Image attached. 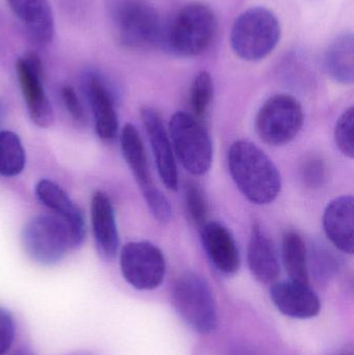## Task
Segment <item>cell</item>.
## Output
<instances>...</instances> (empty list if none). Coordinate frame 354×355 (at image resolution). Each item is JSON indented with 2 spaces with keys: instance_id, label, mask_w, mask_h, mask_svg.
Wrapping results in <instances>:
<instances>
[{
  "instance_id": "6da1fadb",
  "label": "cell",
  "mask_w": 354,
  "mask_h": 355,
  "mask_svg": "<svg viewBox=\"0 0 354 355\" xmlns=\"http://www.w3.org/2000/svg\"><path fill=\"white\" fill-rule=\"evenodd\" d=\"M229 172L241 193L256 205L274 202L282 178L276 164L251 141H236L228 152Z\"/></svg>"
},
{
  "instance_id": "7a4b0ae2",
  "label": "cell",
  "mask_w": 354,
  "mask_h": 355,
  "mask_svg": "<svg viewBox=\"0 0 354 355\" xmlns=\"http://www.w3.org/2000/svg\"><path fill=\"white\" fill-rule=\"evenodd\" d=\"M218 18L202 2L183 6L163 28L161 43L175 55L193 58L209 49L218 33Z\"/></svg>"
},
{
  "instance_id": "3957f363",
  "label": "cell",
  "mask_w": 354,
  "mask_h": 355,
  "mask_svg": "<svg viewBox=\"0 0 354 355\" xmlns=\"http://www.w3.org/2000/svg\"><path fill=\"white\" fill-rule=\"evenodd\" d=\"M280 37V22L276 15L258 6L245 10L235 20L231 46L241 60L255 62L272 53Z\"/></svg>"
},
{
  "instance_id": "277c9868",
  "label": "cell",
  "mask_w": 354,
  "mask_h": 355,
  "mask_svg": "<svg viewBox=\"0 0 354 355\" xmlns=\"http://www.w3.org/2000/svg\"><path fill=\"white\" fill-rule=\"evenodd\" d=\"M172 302L179 316L195 331L210 334L218 324V309L207 281L197 273L181 275L172 289Z\"/></svg>"
},
{
  "instance_id": "5b68a950",
  "label": "cell",
  "mask_w": 354,
  "mask_h": 355,
  "mask_svg": "<svg viewBox=\"0 0 354 355\" xmlns=\"http://www.w3.org/2000/svg\"><path fill=\"white\" fill-rule=\"evenodd\" d=\"M168 137L175 156L187 172L202 176L210 170L213 149L203 123L186 112H176L170 119Z\"/></svg>"
},
{
  "instance_id": "8992f818",
  "label": "cell",
  "mask_w": 354,
  "mask_h": 355,
  "mask_svg": "<svg viewBox=\"0 0 354 355\" xmlns=\"http://www.w3.org/2000/svg\"><path fill=\"white\" fill-rule=\"evenodd\" d=\"M21 240L26 254L41 265L57 264L72 248L68 227L55 215L29 219L23 227Z\"/></svg>"
},
{
  "instance_id": "52a82bcc",
  "label": "cell",
  "mask_w": 354,
  "mask_h": 355,
  "mask_svg": "<svg viewBox=\"0 0 354 355\" xmlns=\"http://www.w3.org/2000/svg\"><path fill=\"white\" fill-rule=\"evenodd\" d=\"M121 148L145 204L156 220L166 223L172 218V207L163 192L154 184L141 135L132 124L125 125L121 135Z\"/></svg>"
},
{
  "instance_id": "ba28073f",
  "label": "cell",
  "mask_w": 354,
  "mask_h": 355,
  "mask_svg": "<svg viewBox=\"0 0 354 355\" xmlns=\"http://www.w3.org/2000/svg\"><path fill=\"white\" fill-rule=\"evenodd\" d=\"M303 110L292 96L278 94L263 104L256 116V131L264 143L283 146L290 143L301 130Z\"/></svg>"
},
{
  "instance_id": "9c48e42d",
  "label": "cell",
  "mask_w": 354,
  "mask_h": 355,
  "mask_svg": "<svg viewBox=\"0 0 354 355\" xmlns=\"http://www.w3.org/2000/svg\"><path fill=\"white\" fill-rule=\"evenodd\" d=\"M118 37L125 47L148 49L161 43L163 26L153 6L141 0H126L116 12Z\"/></svg>"
},
{
  "instance_id": "30bf717a",
  "label": "cell",
  "mask_w": 354,
  "mask_h": 355,
  "mask_svg": "<svg viewBox=\"0 0 354 355\" xmlns=\"http://www.w3.org/2000/svg\"><path fill=\"white\" fill-rule=\"evenodd\" d=\"M120 265L125 281L141 291L156 289L166 277V258L151 242L127 243L121 252Z\"/></svg>"
},
{
  "instance_id": "8fae6325",
  "label": "cell",
  "mask_w": 354,
  "mask_h": 355,
  "mask_svg": "<svg viewBox=\"0 0 354 355\" xmlns=\"http://www.w3.org/2000/svg\"><path fill=\"white\" fill-rule=\"evenodd\" d=\"M17 76L31 120L41 128L53 123V110L43 85V67L35 54L19 58L16 62Z\"/></svg>"
},
{
  "instance_id": "7c38bea8",
  "label": "cell",
  "mask_w": 354,
  "mask_h": 355,
  "mask_svg": "<svg viewBox=\"0 0 354 355\" xmlns=\"http://www.w3.org/2000/svg\"><path fill=\"white\" fill-rule=\"evenodd\" d=\"M81 83L93 112L98 137L112 141L118 135V121L112 85L98 71L85 72Z\"/></svg>"
},
{
  "instance_id": "4fadbf2b",
  "label": "cell",
  "mask_w": 354,
  "mask_h": 355,
  "mask_svg": "<svg viewBox=\"0 0 354 355\" xmlns=\"http://www.w3.org/2000/svg\"><path fill=\"white\" fill-rule=\"evenodd\" d=\"M141 116L149 137L160 179L168 189L176 191L179 185L178 168L172 143L164 128L161 116L154 108L148 106L141 108Z\"/></svg>"
},
{
  "instance_id": "5bb4252c",
  "label": "cell",
  "mask_w": 354,
  "mask_h": 355,
  "mask_svg": "<svg viewBox=\"0 0 354 355\" xmlns=\"http://www.w3.org/2000/svg\"><path fill=\"white\" fill-rule=\"evenodd\" d=\"M35 193L42 204L55 213L70 232L72 248L82 244L85 238V221L82 212L70 196L57 184L50 180H41L35 186Z\"/></svg>"
},
{
  "instance_id": "9a60e30c",
  "label": "cell",
  "mask_w": 354,
  "mask_h": 355,
  "mask_svg": "<svg viewBox=\"0 0 354 355\" xmlns=\"http://www.w3.org/2000/svg\"><path fill=\"white\" fill-rule=\"evenodd\" d=\"M270 297L276 309L291 318H314L321 308L317 294L309 285L292 281L272 284Z\"/></svg>"
},
{
  "instance_id": "2e32d148",
  "label": "cell",
  "mask_w": 354,
  "mask_h": 355,
  "mask_svg": "<svg viewBox=\"0 0 354 355\" xmlns=\"http://www.w3.org/2000/svg\"><path fill=\"white\" fill-rule=\"evenodd\" d=\"M201 239L208 258L222 275H235L240 267V254L232 233L222 223H206Z\"/></svg>"
},
{
  "instance_id": "e0dca14e",
  "label": "cell",
  "mask_w": 354,
  "mask_h": 355,
  "mask_svg": "<svg viewBox=\"0 0 354 355\" xmlns=\"http://www.w3.org/2000/svg\"><path fill=\"white\" fill-rule=\"evenodd\" d=\"M91 216L94 237L100 256L104 260H114L118 254L120 238L114 207L107 194L102 191L94 194L91 202Z\"/></svg>"
},
{
  "instance_id": "ac0fdd59",
  "label": "cell",
  "mask_w": 354,
  "mask_h": 355,
  "mask_svg": "<svg viewBox=\"0 0 354 355\" xmlns=\"http://www.w3.org/2000/svg\"><path fill=\"white\" fill-rule=\"evenodd\" d=\"M324 229L335 248L345 254L354 252V198L342 196L335 198L326 207L324 214Z\"/></svg>"
},
{
  "instance_id": "d6986e66",
  "label": "cell",
  "mask_w": 354,
  "mask_h": 355,
  "mask_svg": "<svg viewBox=\"0 0 354 355\" xmlns=\"http://www.w3.org/2000/svg\"><path fill=\"white\" fill-rule=\"evenodd\" d=\"M10 10L31 41L47 45L53 39L54 20L48 0H8Z\"/></svg>"
},
{
  "instance_id": "ffe728a7",
  "label": "cell",
  "mask_w": 354,
  "mask_h": 355,
  "mask_svg": "<svg viewBox=\"0 0 354 355\" xmlns=\"http://www.w3.org/2000/svg\"><path fill=\"white\" fill-rule=\"evenodd\" d=\"M247 263L251 275L260 283L274 284L280 275V262L274 242L258 223L251 227Z\"/></svg>"
},
{
  "instance_id": "44dd1931",
  "label": "cell",
  "mask_w": 354,
  "mask_h": 355,
  "mask_svg": "<svg viewBox=\"0 0 354 355\" xmlns=\"http://www.w3.org/2000/svg\"><path fill=\"white\" fill-rule=\"evenodd\" d=\"M326 72L337 83L353 85L354 80V40L345 33L332 42L324 58Z\"/></svg>"
},
{
  "instance_id": "7402d4cb",
  "label": "cell",
  "mask_w": 354,
  "mask_h": 355,
  "mask_svg": "<svg viewBox=\"0 0 354 355\" xmlns=\"http://www.w3.org/2000/svg\"><path fill=\"white\" fill-rule=\"evenodd\" d=\"M283 262L290 281L310 286L308 250L303 238L297 232H287L283 238Z\"/></svg>"
},
{
  "instance_id": "603a6c76",
  "label": "cell",
  "mask_w": 354,
  "mask_h": 355,
  "mask_svg": "<svg viewBox=\"0 0 354 355\" xmlns=\"http://www.w3.org/2000/svg\"><path fill=\"white\" fill-rule=\"evenodd\" d=\"M24 148L16 133L12 131L0 132V175L15 177L24 170Z\"/></svg>"
},
{
  "instance_id": "cb8c5ba5",
  "label": "cell",
  "mask_w": 354,
  "mask_h": 355,
  "mask_svg": "<svg viewBox=\"0 0 354 355\" xmlns=\"http://www.w3.org/2000/svg\"><path fill=\"white\" fill-rule=\"evenodd\" d=\"M213 97L214 85L211 75L207 71H202L193 79L189 93V102L193 116L200 122L203 123L207 116Z\"/></svg>"
},
{
  "instance_id": "d4e9b609",
  "label": "cell",
  "mask_w": 354,
  "mask_h": 355,
  "mask_svg": "<svg viewBox=\"0 0 354 355\" xmlns=\"http://www.w3.org/2000/svg\"><path fill=\"white\" fill-rule=\"evenodd\" d=\"M335 141L337 148L346 157H354V108L343 112L335 126Z\"/></svg>"
},
{
  "instance_id": "484cf974",
  "label": "cell",
  "mask_w": 354,
  "mask_h": 355,
  "mask_svg": "<svg viewBox=\"0 0 354 355\" xmlns=\"http://www.w3.org/2000/svg\"><path fill=\"white\" fill-rule=\"evenodd\" d=\"M184 200L191 220L197 227H203L208 218V204L203 190L197 184H187L185 186Z\"/></svg>"
},
{
  "instance_id": "4316f807",
  "label": "cell",
  "mask_w": 354,
  "mask_h": 355,
  "mask_svg": "<svg viewBox=\"0 0 354 355\" xmlns=\"http://www.w3.org/2000/svg\"><path fill=\"white\" fill-rule=\"evenodd\" d=\"M308 267L312 269V273L319 282L328 281L339 268V262L332 252L326 248H314L310 257H308Z\"/></svg>"
},
{
  "instance_id": "83f0119b",
  "label": "cell",
  "mask_w": 354,
  "mask_h": 355,
  "mask_svg": "<svg viewBox=\"0 0 354 355\" xmlns=\"http://www.w3.org/2000/svg\"><path fill=\"white\" fill-rule=\"evenodd\" d=\"M299 177L306 187L318 189L328 181V166L322 158L310 156L301 164Z\"/></svg>"
},
{
  "instance_id": "f1b7e54d",
  "label": "cell",
  "mask_w": 354,
  "mask_h": 355,
  "mask_svg": "<svg viewBox=\"0 0 354 355\" xmlns=\"http://www.w3.org/2000/svg\"><path fill=\"white\" fill-rule=\"evenodd\" d=\"M16 334V327L12 315L0 308V355L6 354L10 350Z\"/></svg>"
},
{
  "instance_id": "f546056e",
  "label": "cell",
  "mask_w": 354,
  "mask_h": 355,
  "mask_svg": "<svg viewBox=\"0 0 354 355\" xmlns=\"http://www.w3.org/2000/svg\"><path fill=\"white\" fill-rule=\"evenodd\" d=\"M62 98L64 105L66 106V110H68L71 116H72L75 121H77V122H85V110H83L82 104H81L79 98L77 97L74 89L69 87V85L62 87Z\"/></svg>"
},
{
  "instance_id": "4dcf8cb0",
  "label": "cell",
  "mask_w": 354,
  "mask_h": 355,
  "mask_svg": "<svg viewBox=\"0 0 354 355\" xmlns=\"http://www.w3.org/2000/svg\"><path fill=\"white\" fill-rule=\"evenodd\" d=\"M12 355H33L30 354V352H27V350H19V352H17L16 354Z\"/></svg>"
},
{
  "instance_id": "1f68e13d",
  "label": "cell",
  "mask_w": 354,
  "mask_h": 355,
  "mask_svg": "<svg viewBox=\"0 0 354 355\" xmlns=\"http://www.w3.org/2000/svg\"><path fill=\"white\" fill-rule=\"evenodd\" d=\"M234 355H253L251 352H245V350H240V352H237Z\"/></svg>"
}]
</instances>
